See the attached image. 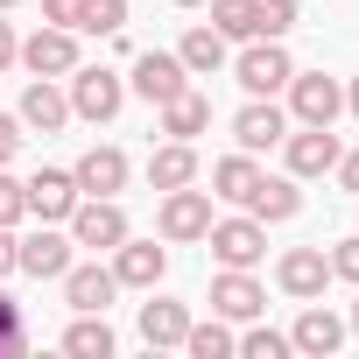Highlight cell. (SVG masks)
Listing matches in <instances>:
<instances>
[{
    "instance_id": "1",
    "label": "cell",
    "mask_w": 359,
    "mask_h": 359,
    "mask_svg": "<svg viewBox=\"0 0 359 359\" xmlns=\"http://www.w3.org/2000/svg\"><path fill=\"white\" fill-rule=\"evenodd\" d=\"M120 106H127V78H120V71H106V64H78V71H71V113H78V120L106 127Z\"/></svg>"
},
{
    "instance_id": "2",
    "label": "cell",
    "mask_w": 359,
    "mask_h": 359,
    "mask_svg": "<svg viewBox=\"0 0 359 359\" xmlns=\"http://www.w3.org/2000/svg\"><path fill=\"white\" fill-rule=\"evenodd\" d=\"M233 78L247 85V99H275L289 78H296V64H289V50L282 43H268V36H254L247 50H240V64H233Z\"/></svg>"
},
{
    "instance_id": "3",
    "label": "cell",
    "mask_w": 359,
    "mask_h": 359,
    "mask_svg": "<svg viewBox=\"0 0 359 359\" xmlns=\"http://www.w3.org/2000/svg\"><path fill=\"white\" fill-rule=\"evenodd\" d=\"M127 233H134V226H127V212H120L113 198H78V212H71V247L113 254V247H120Z\"/></svg>"
},
{
    "instance_id": "4",
    "label": "cell",
    "mask_w": 359,
    "mask_h": 359,
    "mask_svg": "<svg viewBox=\"0 0 359 359\" xmlns=\"http://www.w3.org/2000/svg\"><path fill=\"white\" fill-rule=\"evenodd\" d=\"M184 85H191V71H184V57H176V50H141V57H134V71H127V92H134V99H148V106L176 99Z\"/></svg>"
},
{
    "instance_id": "5",
    "label": "cell",
    "mask_w": 359,
    "mask_h": 359,
    "mask_svg": "<svg viewBox=\"0 0 359 359\" xmlns=\"http://www.w3.org/2000/svg\"><path fill=\"white\" fill-rule=\"evenodd\" d=\"M15 64H29L36 78H71V71H78V29L43 22V29L22 43V57H15Z\"/></svg>"
},
{
    "instance_id": "6",
    "label": "cell",
    "mask_w": 359,
    "mask_h": 359,
    "mask_svg": "<svg viewBox=\"0 0 359 359\" xmlns=\"http://www.w3.org/2000/svg\"><path fill=\"white\" fill-rule=\"evenodd\" d=\"M282 92H289V113H296L303 127H331V120L345 113V92H338V78H324V71H296Z\"/></svg>"
},
{
    "instance_id": "7",
    "label": "cell",
    "mask_w": 359,
    "mask_h": 359,
    "mask_svg": "<svg viewBox=\"0 0 359 359\" xmlns=\"http://www.w3.org/2000/svg\"><path fill=\"white\" fill-rule=\"evenodd\" d=\"M205 240H212V261H219V268H254V261L268 254V226H261L254 212H247V219H212Z\"/></svg>"
},
{
    "instance_id": "8",
    "label": "cell",
    "mask_w": 359,
    "mask_h": 359,
    "mask_svg": "<svg viewBox=\"0 0 359 359\" xmlns=\"http://www.w3.org/2000/svg\"><path fill=\"white\" fill-rule=\"evenodd\" d=\"M162 240H205L212 233V191H162V212H155Z\"/></svg>"
},
{
    "instance_id": "9",
    "label": "cell",
    "mask_w": 359,
    "mask_h": 359,
    "mask_svg": "<svg viewBox=\"0 0 359 359\" xmlns=\"http://www.w3.org/2000/svg\"><path fill=\"white\" fill-rule=\"evenodd\" d=\"M282 155H289V176L303 184V176H331V169H338L345 141H338L331 127H303V134H282Z\"/></svg>"
},
{
    "instance_id": "10",
    "label": "cell",
    "mask_w": 359,
    "mask_h": 359,
    "mask_svg": "<svg viewBox=\"0 0 359 359\" xmlns=\"http://www.w3.org/2000/svg\"><path fill=\"white\" fill-rule=\"evenodd\" d=\"M268 310V289L254 282V268H226L219 282H212V317H226V324H254Z\"/></svg>"
},
{
    "instance_id": "11",
    "label": "cell",
    "mask_w": 359,
    "mask_h": 359,
    "mask_svg": "<svg viewBox=\"0 0 359 359\" xmlns=\"http://www.w3.org/2000/svg\"><path fill=\"white\" fill-rule=\"evenodd\" d=\"M78 198H85V191H78V176H71V169H36L29 184H22V205H29L36 219H50V226H57V219H71V212H78Z\"/></svg>"
},
{
    "instance_id": "12",
    "label": "cell",
    "mask_w": 359,
    "mask_h": 359,
    "mask_svg": "<svg viewBox=\"0 0 359 359\" xmlns=\"http://www.w3.org/2000/svg\"><path fill=\"white\" fill-rule=\"evenodd\" d=\"M162 275H169V247H155V240H134V233L113 247V282H120V289H155Z\"/></svg>"
},
{
    "instance_id": "13",
    "label": "cell",
    "mask_w": 359,
    "mask_h": 359,
    "mask_svg": "<svg viewBox=\"0 0 359 359\" xmlns=\"http://www.w3.org/2000/svg\"><path fill=\"white\" fill-rule=\"evenodd\" d=\"M275 282H282V296L310 303V296H324V282H331V254H324V247H289V254L275 261Z\"/></svg>"
},
{
    "instance_id": "14",
    "label": "cell",
    "mask_w": 359,
    "mask_h": 359,
    "mask_svg": "<svg viewBox=\"0 0 359 359\" xmlns=\"http://www.w3.org/2000/svg\"><path fill=\"white\" fill-rule=\"evenodd\" d=\"M282 134H289V113H282L275 99H247V106L233 113V141H240L247 155H261V148H282Z\"/></svg>"
},
{
    "instance_id": "15",
    "label": "cell",
    "mask_w": 359,
    "mask_h": 359,
    "mask_svg": "<svg viewBox=\"0 0 359 359\" xmlns=\"http://www.w3.org/2000/svg\"><path fill=\"white\" fill-rule=\"evenodd\" d=\"M71 176H78V191H85V198H120V191H127V155H120L113 141H99V148L78 155Z\"/></svg>"
},
{
    "instance_id": "16",
    "label": "cell",
    "mask_w": 359,
    "mask_h": 359,
    "mask_svg": "<svg viewBox=\"0 0 359 359\" xmlns=\"http://www.w3.org/2000/svg\"><path fill=\"white\" fill-rule=\"evenodd\" d=\"M64 268H71V233H57V226L43 219V233L22 240V275H36V282H64Z\"/></svg>"
},
{
    "instance_id": "17",
    "label": "cell",
    "mask_w": 359,
    "mask_h": 359,
    "mask_svg": "<svg viewBox=\"0 0 359 359\" xmlns=\"http://www.w3.org/2000/svg\"><path fill=\"white\" fill-rule=\"evenodd\" d=\"M338 345H345V324L310 296V310H303V317H296V331H289V352H303V359H331Z\"/></svg>"
},
{
    "instance_id": "18",
    "label": "cell",
    "mask_w": 359,
    "mask_h": 359,
    "mask_svg": "<svg viewBox=\"0 0 359 359\" xmlns=\"http://www.w3.org/2000/svg\"><path fill=\"white\" fill-rule=\"evenodd\" d=\"M247 212H254L261 226H282V219H296V212H303L296 176H268V169H261V184L247 191Z\"/></svg>"
},
{
    "instance_id": "19",
    "label": "cell",
    "mask_w": 359,
    "mask_h": 359,
    "mask_svg": "<svg viewBox=\"0 0 359 359\" xmlns=\"http://www.w3.org/2000/svg\"><path fill=\"white\" fill-rule=\"evenodd\" d=\"M113 296H120L113 268H99V261H85V268L71 261V268H64V303H71V310H106Z\"/></svg>"
},
{
    "instance_id": "20",
    "label": "cell",
    "mask_w": 359,
    "mask_h": 359,
    "mask_svg": "<svg viewBox=\"0 0 359 359\" xmlns=\"http://www.w3.org/2000/svg\"><path fill=\"white\" fill-rule=\"evenodd\" d=\"M184 331H191V303H169V296L141 303V345H148V352H162V345H184Z\"/></svg>"
},
{
    "instance_id": "21",
    "label": "cell",
    "mask_w": 359,
    "mask_h": 359,
    "mask_svg": "<svg viewBox=\"0 0 359 359\" xmlns=\"http://www.w3.org/2000/svg\"><path fill=\"white\" fill-rule=\"evenodd\" d=\"M71 120V92H57V78H36L29 92H22V127H36V134H57Z\"/></svg>"
},
{
    "instance_id": "22",
    "label": "cell",
    "mask_w": 359,
    "mask_h": 359,
    "mask_svg": "<svg viewBox=\"0 0 359 359\" xmlns=\"http://www.w3.org/2000/svg\"><path fill=\"white\" fill-rule=\"evenodd\" d=\"M205 127H212V99H205V92L184 85L176 99H162V134H169V141H198Z\"/></svg>"
},
{
    "instance_id": "23",
    "label": "cell",
    "mask_w": 359,
    "mask_h": 359,
    "mask_svg": "<svg viewBox=\"0 0 359 359\" xmlns=\"http://www.w3.org/2000/svg\"><path fill=\"white\" fill-rule=\"evenodd\" d=\"M148 184H155V191H184V184H198V148H191V141H162V148L148 155Z\"/></svg>"
},
{
    "instance_id": "24",
    "label": "cell",
    "mask_w": 359,
    "mask_h": 359,
    "mask_svg": "<svg viewBox=\"0 0 359 359\" xmlns=\"http://www.w3.org/2000/svg\"><path fill=\"white\" fill-rule=\"evenodd\" d=\"M261 184V162L240 148V155H226V162H212V198H226V205H247V191Z\"/></svg>"
},
{
    "instance_id": "25",
    "label": "cell",
    "mask_w": 359,
    "mask_h": 359,
    "mask_svg": "<svg viewBox=\"0 0 359 359\" xmlns=\"http://www.w3.org/2000/svg\"><path fill=\"white\" fill-rule=\"evenodd\" d=\"M64 352H71V359H113V331H106V310H78V324L64 331Z\"/></svg>"
},
{
    "instance_id": "26",
    "label": "cell",
    "mask_w": 359,
    "mask_h": 359,
    "mask_svg": "<svg viewBox=\"0 0 359 359\" xmlns=\"http://www.w3.org/2000/svg\"><path fill=\"white\" fill-rule=\"evenodd\" d=\"M176 57H184V71H191V78H212V71L226 64V36L205 22V29H191L184 43H176Z\"/></svg>"
},
{
    "instance_id": "27",
    "label": "cell",
    "mask_w": 359,
    "mask_h": 359,
    "mask_svg": "<svg viewBox=\"0 0 359 359\" xmlns=\"http://www.w3.org/2000/svg\"><path fill=\"white\" fill-rule=\"evenodd\" d=\"M184 352H191V359H233V352H240V338H233V324H226V317H212V324H198V317H191Z\"/></svg>"
},
{
    "instance_id": "28",
    "label": "cell",
    "mask_w": 359,
    "mask_h": 359,
    "mask_svg": "<svg viewBox=\"0 0 359 359\" xmlns=\"http://www.w3.org/2000/svg\"><path fill=\"white\" fill-rule=\"evenodd\" d=\"M212 8V29L226 43H254V15H261V0H205Z\"/></svg>"
},
{
    "instance_id": "29",
    "label": "cell",
    "mask_w": 359,
    "mask_h": 359,
    "mask_svg": "<svg viewBox=\"0 0 359 359\" xmlns=\"http://www.w3.org/2000/svg\"><path fill=\"white\" fill-rule=\"evenodd\" d=\"M71 29H85V36H120V29H127V0H85Z\"/></svg>"
},
{
    "instance_id": "30",
    "label": "cell",
    "mask_w": 359,
    "mask_h": 359,
    "mask_svg": "<svg viewBox=\"0 0 359 359\" xmlns=\"http://www.w3.org/2000/svg\"><path fill=\"white\" fill-rule=\"evenodd\" d=\"M289 29H296V0H261V15H254V36L282 43Z\"/></svg>"
},
{
    "instance_id": "31",
    "label": "cell",
    "mask_w": 359,
    "mask_h": 359,
    "mask_svg": "<svg viewBox=\"0 0 359 359\" xmlns=\"http://www.w3.org/2000/svg\"><path fill=\"white\" fill-rule=\"evenodd\" d=\"M240 352H247V359H282V352H289V331H268V324H247Z\"/></svg>"
},
{
    "instance_id": "32",
    "label": "cell",
    "mask_w": 359,
    "mask_h": 359,
    "mask_svg": "<svg viewBox=\"0 0 359 359\" xmlns=\"http://www.w3.org/2000/svg\"><path fill=\"white\" fill-rule=\"evenodd\" d=\"M22 345H29V338H22V310H15L8 296H0V359H15Z\"/></svg>"
},
{
    "instance_id": "33",
    "label": "cell",
    "mask_w": 359,
    "mask_h": 359,
    "mask_svg": "<svg viewBox=\"0 0 359 359\" xmlns=\"http://www.w3.org/2000/svg\"><path fill=\"white\" fill-rule=\"evenodd\" d=\"M331 275H338V282H352V289H359V233H352V240H338V247H331Z\"/></svg>"
},
{
    "instance_id": "34",
    "label": "cell",
    "mask_w": 359,
    "mask_h": 359,
    "mask_svg": "<svg viewBox=\"0 0 359 359\" xmlns=\"http://www.w3.org/2000/svg\"><path fill=\"white\" fill-rule=\"evenodd\" d=\"M22 212H29V205H22V184H15L8 169H0V226H15Z\"/></svg>"
},
{
    "instance_id": "35",
    "label": "cell",
    "mask_w": 359,
    "mask_h": 359,
    "mask_svg": "<svg viewBox=\"0 0 359 359\" xmlns=\"http://www.w3.org/2000/svg\"><path fill=\"white\" fill-rule=\"evenodd\" d=\"M22 155V113H0V169Z\"/></svg>"
},
{
    "instance_id": "36",
    "label": "cell",
    "mask_w": 359,
    "mask_h": 359,
    "mask_svg": "<svg viewBox=\"0 0 359 359\" xmlns=\"http://www.w3.org/2000/svg\"><path fill=\"white\" fill-rule=\"evenodd\" d=\"M8 275H22V240H15V226H0V282Z\"/></svg>"
},
{
    "instance_id": "37",
    "label": "cell",
    "mask_w": 359,
    "mask_h": 359,
    "mask_svg": "<svg viewBox=\"0 0 359 359\" xmlns=\"http://www.w3.org/2000/svg\"><path fill=\"white\" fill-rule=\"evenodd\" d=\"M78 8H85V0H43V22H64V29H71Z\"/></svg>"
},
{
    "instance_id": "38",
    "label": "cell",
    "mask_w": 359,
    "mask_h": 359,
    "mask_svg": "<svg viewBox=\"0 0 359 359\" xmlns=\"http://www.w3.org/2000/svg\"><path fill=\"white\" fill-rule=\"evenodd\" d=\"M338 184H345V191H359V148H345V155H338Z\"/></svg>"
},
{
    "instance_id": "39",
    "label": "cell",
    "mask_w": 359,
    "mask_h": 359,
    "mask_svg": "<svg viewBox=\"0 0 359 359\" xmlns=\"http://www.w3.org/2000/svg\"><path fill=\"white\" fill-rule=\"evenodd\" d=\"M15 57H22V43H15V29H8V22H0V71H8Z\"/></svg>"
},
{
    "instance_id": "40",
    "label": "cell",
    "mask_w": 359,
    "mask_h": 359,
    "mask_svg": "<svg viewBox=\"0 0 359 359\" xmlns=\"http://www.w3.org/2000/svg\"><path fill=\"white\" fill-rule=\"evenodd\" d=\"M345 106H352V120H359V78H352V92H345Z\"/></svg>"
},
{
    "instance_id": "41",
    "label": "cell",
    "mask_w": 359,
    "mask_h": 359,
    "mask_svg": "<svg viewBox=\"0 0 359 359\" xmlns=\"http://www.w3.org/2000/svg\"><path fill=\"white\" fill-rule=\"evenodd\" d=\"M176 8H205V0H176Z\"/></svg>"
},
{
    "instance_id": "42",
    "label": "cell",
    "mask_w": 359,
    "mask_h": 359,
    "mask_svg": "<svg viewBox=\"0 0 359 359\" xmlns=\"http://www.w3.org/2000/svg\"><path fill=\"white\" fill-rule=\"evenodd\" d=\"M352 331H359V303H352Z\"/></svg>"
},
{
    "instance_id": "43",
    "label": "cell",
    "mask_w": 359,
    "mask_h": 359,
    "mask_svg": "<svg viewBox=\"0 0 359 359\" xmlns=\"http://www.w3.org/2000/svg\"><path fill=\"white\" fill-rule=\"evenodd\" d=\"M8 8H15V0H0V15H8Z\"/></svg>"
}]
</instances>
